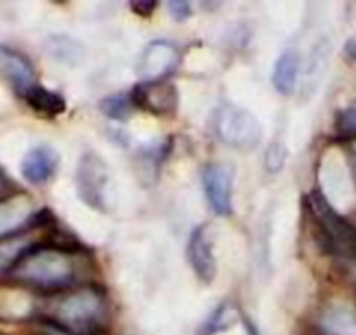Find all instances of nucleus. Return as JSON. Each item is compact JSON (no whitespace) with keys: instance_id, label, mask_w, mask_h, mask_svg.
Here are the masks:
<instances>
[{"instance_id":"nucleus-9","label":"nucleus","mask_w":356,"mask_h":335,"mask_svg":"<svg viewBox=\"0 0 356 335\" xmlns=\"http://www.w3.org/2000/svg\"><path fill=\"white\" fill-rule=\"evenodd\" d=\"M187 259L200 281L210 285L217 276V261H215L213 239L208 225L203 224L193 229L187 241Z\"/></svg>"},{"instance_id":"nucleus-20","label":"nucleus","mask_w":356,"mask_h":335,"mask_svg":"<svg viewBox=\"0 0 356 335\" xmlns=\"http://www.w3.org/2000/svg\"><path fill=\"white\" fill-rule=\"evenodd\" d=\"M168 9H170V15L175 22H186L193 16V8L186 0H173L168 4Z\"/></svg>"},{"instance_id":"nucleus-6","label":"nucleus","mask_w":356,"mask_h":335,"mask_svg":"<svg viewBox=\"0 0 356 335\" xmlns=\"http://www.w3.org/2000/svg\"><path fill=\"white\" fill-rule=\"evenodd\" d=\"M203 190L208 204L218 217L232 213V189L234 170L224 163H208L203 170Z\"/></svg>"},{"instance_id":"nucleus-2","label":"nucleus","mask_w":356,"mask_h":335,"mask_svg":"<svg viewBox=\"0 0 356 335\" xmlns=\"http://www.w3.org/2000/svg\"><path fill=\"white\" fill-rule=\"evenodd\" d=\"M77 255L61 246L30 248L18 264L11 269V276L19 283L39 290H63L77 285L81 269Z\"/></svg>"},{"instance_id":"nucleus-15","label":"nucleus","mask_w":356,"mask_h":335,"mask_svg":"<svg viewBox=\"0 0 356 335\" xmlns=\"http://www.w3.org/2000/svg\"><path fill=\"white\" fill-rule=\"evenodd\" d=\"M29 250L30 239L25 238V236L6 238L4 241H0V275L6 271H11Z\"/></svg>"},{"instance_id":"nucleus-3","label":"nucleus","mask_w":356,"mask_h":335,"mask_svg":"<svg viewBox=\"0 0 356 335\" xmlns=\"http://www.w3.org/2000/svg\"><path fill=\"white\" fill-rule=\"evenodd\" d=\"M307 210L314 224L318 243L325 252L337 257H356V227L346 220L321 193L307 196Z\"/></svg>"},{"instance_id":"nucleus-11","label":"nucleus","mask_w":356,"mask_h":335,"mask_svg":"<svg viewBox=\"0 0 356 335\" xmlns=\"http://www.w3.org/2000/svg\"><path fill=\"white\" fill-rule=\"evenodd\" d=\"M60 164L56 150L49 145H37L29 150L22 161V175L26 182L33 186L46 183L54 177Z\"/></svg>"},{"instance_id":"nucleus-17","label":"nucleus","mask_w":356,"mask_h":335,"mask_svg":"<svg viewBox=\"0 0 356 335\" xmlns=\"http://www.w3.org/2000/svg\"><path fill=\"white\" fill-rule=\"evenodd\" d=\"M100 111L105 117L114 119V121H126L135 111V105L129 95H111L102 100Z\"/></svg>"},{"instance_id":"nucleus-5","label":"nucleus","mask_w":356,"mask_h":335,"mask_svg":"<svg viewBox=\"0 0 356 335\" xmlns=\"http://www.w3.org/2000/svg\"><path fill=\"white\" fill-rule=\"evenodd\" d=\"M108 166L98 154L86 152L79 161L77 193L88 206L95 210H107Z\"/></svg>"},{"instance_id":"nucleus-13","label":"nucleus","mask_w":356,"mask_h":335,"mask_svg":"<svg viewBox=\"0 0 356 335\" xmlns=\"http://www.w3.org/2000/svg\"><path fill=\"white\" fill-rule=\"evenodd\" d=\"M23 98L26 100V104L40 115H46V117H56L61 115L67 111V101L56 91L46 90L44 86L37 84L32 90L26 91L23 95Z\"/></svg>"},{"instance_id":"nucleus-12","label":"nucleus","mask_w":356,"mask_h":335,"mask_svg":"<svg viewBox=\"0 0 356 335\" xmlns=\"http://www.w3.org/2000/svg\"><path fill=\"white\" fill-rule=\"evenodd\" d=\"M300 74V54L299 51L290 47L283 51L275 63L273 70V86L283 97H292L297 90Z\"/></svg>"},{"instance_id":"nucleus-19","label":"nucleus","mask_w":356,"mask_h":335,"mask_svg":"<svg viewBox=\"0 0 356 335\" xmlns=\"http://www.w3.org/2000/svg\"><path fill=\"white\" fill-rule=\"evenodd\" d=\"M286 163V149L283 143L275 142L267 147L266 156H264V166L269 173L282 172Z\"/></svg>"},{"instance_id":"nucleus-21","label":"nucleus","mask_w":356,"mask_h":335,"mask_svg":"<svg viewBox=\"0 0 356 335\" xmlns=\"http://www.w3.org/2000/svg\"><path fill=\"white\" fill-rule=\"evenodd\" d=\"M157 2H149V0H138V2H131L133 13H136L142 18H149L152 16V13L156 11Z\"/></svg>"},{"instance_id":"nucleus-8","label":"nucleus","mask_w":356,"mask_h":335,"mask_svg":"<svg viewBox=\"0 0 356 335\" xmlns=\"http://www.w3.org/2000/svg\"><path fill=\"white\" fill-rule=\"evenodd\" d=\"M129 97L135 108L154 115H170L178 108V91L168 81L140 82Z\"/></svg>"},{"instance_id":"nucleus-18","label":"nucleus","mask_w":356,"mask_h":335,"mask_svg":"<svg viewBox=\"0 0 356 335\" xmlns=\"http://www.w3.org/2000/svg\"><path fill=\"white\" fill-rule=\"evenodd\" d=\"M335 129H337V135L341 138L356 140V104L337 115Z\"/></svg>"},{"instance_id":"nucleus-22","label":"nucleus","mask_w":356,"mask_h":335,"mask_svg":"<svg viewBox=\"0 0 356 335\" xmlns=\"http://www.w3.org/2000/svg\"><path fill=\"white\" fill-rule=\"evenodd\" d=\"M344 53L349 60L356 61V39H349L344 46Z\"/></svg>"},{"instance_id":"nucleus-14","label":"nucleus","mask_w":356,"mask_h":335,"mask_svg":"<svg viewBox=\"0 0 356 335\" xmlns=\"http://www.w3.org/2000/svg\"><path fill=\"white\" fill-rule=\"evenodd\" d=\"M32 215V203L26 197H13L0 203V236L16 231L25 225Z\"/></svg>"},{"instance_id":"nucleus-16","label":"nucleus","mask_w":356,"mask_h":335,"mask_svg":"<svg viewBox=\"0 0 356 335\" xmlns=\"http://www.w3.org/2000/svg\"><path fill=\"white\" fill-rule=\"evenodd\" d=\"M236 307L232 304L224 302L220 306H217V309L208 316V320L204 321L203 327H201L200 334L197 335H217L220 332H225L227 328H231L236 323Z\"/></svg>"},{"instance_id":"nucleus-1","label":"nucleus","mask_w":356,"mask_h":335,"mask_svg":"<svg viewBox=\"0 0 356 335\" xmlns=\"http://www.w3.org/2000/svg\"><path fill=\"white\" fill-rule=\"evenodd\" d=\"M108 299L97 286L63 292L47 306V321L65 335H100L108 327Z\"/></svg>"},{"instance_id":"nucleus-4","label":"nucleus","mask_w":356,"mask_h":335,"mask_svg":"<svg viewBox=\"0 0 356 335\" xmlns=\"http://www.w3.org/2000/svg\"><path fill=\"white\" fill-rule=\"evenodd\" d=\"M213 131L224 145L252 150L260 143L264 129L252 112L232 104H224L213 114Z\"/></svg>"},{"instance_id":"nucleus-7","label":"nucleus","mask_w":356,"mask_h":335,"mask_svg":"<svg viewBox=\"0 0 356 335\" xmlns=\"http://www.w3.org/2000/svg\"><path fill=\"white\" fill-rule=\"evenodd\" d=\"M178 63H180V53L177 46L168 40H154L142 53L136 70L142 82L166 81L168 75L177 70Z\"/></svg>"},{"instance_id":"nucleus-10","label":"nucleus","mask_w":356,"mask_h":335,"mask_svg":"<svg viewBox=\"0 0 356 335\" xmlns=\"http://www.w3.org/2000/svg\"><path fill=\"white\" fill-rule=\"evenodd\" d=\"M0 77L8 81L22 97L39 84L35 68L29 58L6 46H0Z\"/></svg>"}]
</instances>
